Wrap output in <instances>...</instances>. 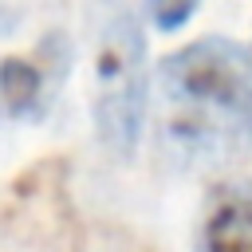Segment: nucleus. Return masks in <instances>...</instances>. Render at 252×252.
<instances>
[{"label":"nucleus","mask_w":252,"mask_h":252,"mask_svg":"<svg viewBox=\"0 0 252 252\" xmlns=\"http://www.w3.org/2000/svg\"><path fill=\"white\" fill-rule=\"evenodd\" d=\"M142 8H146V20L158 32H177L197 16L201 0H142Z\"/></svg>","instance_id":"39448f33"},{"label":"nucleus","mask_w":252,"mask_h":252,"mask_svg":"<svg viewBox=\"0 0 252 252\" xmlns=\"http://www.w3.org/2000/svg\"><path fill=\"white\" fill-rule=\"evenodd\" d=\"M71 71V43L63 32H47L35 47L0 59V126L39 122Z\"/></svg>","instance_id":"7ed1b4c3"},{"label":"nucleus","mask_w":252,"mask_h":252,"mask_svg":"<svg viewBox=\"0 0 252 252\" xmlns=\"http://www.w3.org/2000/svg\"><path fill=\"white\" fill-rule=\"evenodd\" d=\"M91 114L114 158L138 150L150 110L146 32L126 0H91Z\"/></svg>","instance_id":"f03ea898"},{"label":"nucleus","mask_w":252,"mask_h":252,"mask_svg":"<svg viewBox=\"0 0 252 252\" xmlns=\"http://www.w3.org/2000/svg\"><path fill=\"white\" fill-rule=\"evenodd\" d=\"M201 252H252V181H220L201 224Z\"/></svg>","instance_id":"20e7f679"},{"label":"nucleus","mask_w":252,"mask_h":252,"mask_svg":"<svg viewBox=\"0 0 252 252\" xmlns=\"http://www.w3.org/2000/svg\"><path fill=\"white\" fill-rule=\"evenodd\" d=\"M158 146L173 165L252 150V43L201 35L158 63Z\"/></svg>","instance_id":"f257e3e1"}]
</instances>
